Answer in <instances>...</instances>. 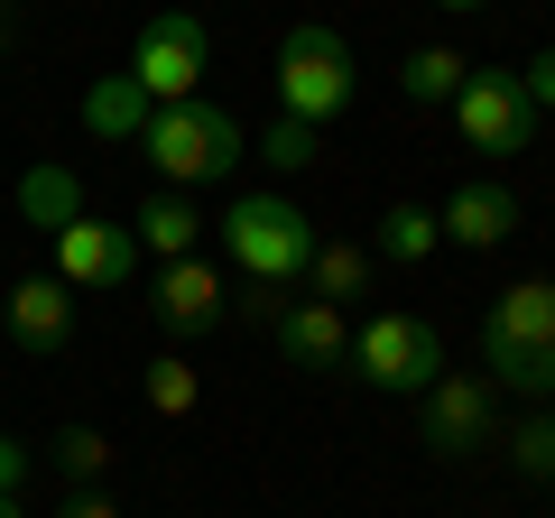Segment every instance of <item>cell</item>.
I'll return each instance as SVG.
<instances>
[{
  "instance_id": "4fadbf2b",
  "label": "cell",
  "mask_w": 555,
  "mask_h": 518,
  "mask_svg": "<svg viewBox=\"0 0 555 518\" xmlns=\"http://www.w3.org/2000/svg\"><path fill=\"white\" fill-rule=\"evenodd\" d=\"M269 334H278V352L297 361V371H334V361H352V315L324 306V297H287Z\"/></svg>"
},
{
  "instance_id": "d4e9b609",
  "label": "cell",
  "mask_w": 555,
  "mask_h": 518,
  "mask_svg": "<svg viewBox=\"0 0 555 518\" xmlns=\"http://www.w3.org/2000/svg\"><path fill=\"white\" fill-rule=\"evenodd\" d=\"M20 481H28V444L0 436V491H20Z\"/></svg>"
},
{
  "instance_id": "277c9868",
  "label": "cell",
  "mask_w": 555,
  "mask_h": 518,
  "mask_svg": "<svg viewBox=\"0 0 555 518\" xmlns=\"http://www.w3.org/2000/svg\"><path fill=\"white\" fill-rule=\"evenodd\" d=\"M343 102H352V47H343V28L297 20L287 38H278V112L324 130Z\"/></svg>"
},
{
  "instance_id": "484cf974",
  "label": "cell",
  "mask_w": 555,
  "mask_h": 518,
  "mask_svg": "<svg viewBox=\"0 0 555 518\" xmlns=\"http://www.w3.org/2000/svg\"><path fill=\"white\" fill-rule=\"evenodd\" d=\"M56 518H120V509H112V500H102V491H75V500H65Z\"/></svg>"
},
{
  "instance_id": "ffe728a7",
  "label": "cell",
  "mask_w": 555,
  "mask_h": 518,
  "mask_svg": "<svg viewBox=\"0 0 555 518\" xmlns=\"http://www.w3.org/2000/svg\"><path fill=\"white\" fill-rule=\"evenodd\" d=\"M139 399L158 407V417H195L204 371H195V361H177V352H158V361H149V379H139Z\"/></svg>"
},
{
  "instance_id": "ba28073f",
  "label": "cell",
  "mask_w": 555,
  "mask_h": 518,
  "mask_svg": "<svg viewBox=\"0 0 555 518\" xmlns=\"http://www.w3.org/2000/svg\"><path fill=\"white\" fill-rule=\"evenodd\" d=\"M416 436L436 463H463L500 436V407H491V379L481 371H444L436 389H416Z\"/></svg>"
},
{
  "instance_id": "52a82bcc",
  "label": "cell",
  "mask_w": 555,
  "mask_h": 518,
  "mask_svg": "<svg viewBox=\"0 0 555 518\" xmlns=\"http://www.w3.org/2000/svg\"><path fill=\"white\" fill-rule=\"evenodd\" d=\"M454 120H463V148L491 158V167H509V158H528V148H537V102H528V83L500 75V65H473V75H463Z\"/></svg>"
},
{
  "instance_id": "2e32d148",
  "label": "cell",
  "mask_w": 555,
  "mask_h": 518,
  "mask_svg": "<svg viewBox=\"0 0 555 518\" xmlns=\"http://www.w3.org/2000/svg\"><path fill=\"white\" fill-rule=\"evenodd\" d=\"M371 279H379V250H361V241H315L306 287H315L324 306H343V315H352V297H371Z\"/></svg>"
},
{
  "instance_id": "7a4b0ae2",
  "label": "cell",
  "mask_w": 555,
  "mask_h": 518,
  "mask_svg": "<svg viewBox=\"0 0 555 518\" xmlns=\"http://www.w3.org/2000/svg\"><path fill=\"white\" fill-rule=\"evenodd\" d=\"M214 232H222V259H232L250 287H306V269H315V222L297 213L287 195H241L232 213H214Z\"/></svg>"
},
{
  "instance_id": "ac0fdd59",
  "label": "cell",
  "mask_w": 555,
  "mask_h": 518,
  "mask_svg": "<svg viewBox=\"0 0 555 518\" xmlns=\"http://www.w3.org/2000/svg\"><path fill=\"white\" fill-rule=\"evenodd\" d=\"M463 47H408V65H398V93L408 102H454L463 93Z\"/></svg>"
},
{
  "instance_id": "8992f818",
  "label": "cell",
  "mask_w": 555,
  "mask_h": 518,
  "mask_svg": "<svg viewBox=\"0 0 555 518\" xmlns=\"http://www.w3.org/2000/svg\"><path fill=\"white\" fill-rule=\"evenodd\" d=\"M204 65H214V38H204V20H195V10H158V20H139L130 65H120V75H130L139 93L167 112V102H195Z\"/></svg>"
},
{
  "instance_id": "9a60e30c",
  "label": "cell",
  "mask_w": 555,
  "mask_h": 518,
  "mask_svg": "<svg viewBox=\"0 0 555 518\" xmlns=\"http://www.w3.org/2000/svg\"><path fill=\"white\" fill-rule=\"evenodd\" d=\"M130 241H139L149 259H195V241H204V213H195L185 195H167V185H158V195H149V204L130 213Z\"/></svg>"
},
{
  "instance_id": "30bf717a",
  "label": "cell",
  "mask_w": 555,
  "mask_h": 518,
  "mask_svg": "<svg viewBox=\"0 0 555 518\" xmlns=\"http://www.w3.org/2000/svg\"><path fill=\"white\" fill-rule=\"evenodd\" d=\"M56 279L65 287H130L139 279V241H130V222H93V213H75L56 232Z\"/></svg>"
},
{
  "instance_id": "603a6c76",
  "label": "cell",
  "mask_w": 555,
  "mask_h": 518,
  "mask_svg": "<svg viewBox=\"0 0 555 518\" xmlns=\"http://www.w3.org/2000/svg\"><path fill=\"white\" fill-rule=\"evenodd\" d=\"M250 148H259V158L278 167V177H306V167H315V120H287V112H278V120L259 130Z\"/></svg>"
},
{
  "instance_id": "d6986e66",
  "label": "cell",
  "mask_w": 555,
  "mask_h": 518,
  "mask_svg": "<svg viewBox=\"0 0 555 518\" xmlns=\"http://www.w3.org/2000/svg\"><path fill=\"white\" fill-rule=\"evenodd\" d=\"M379 250H389L398 269L436 259V250H444V232H436V204H389V213H379Z\"/></svg>"
},
{
  "instance_id": "8fae6325",
  "label": "cell",
  "mask_w": 555,
  "mask_h": 518,
  "mask_svg": "<svg viewBox=\"0 0 555 518\" xmlns=\"http://www.w3.org/2000/svg\"><path fill=\"white\" fill-rule=\"evenodd\" d=\"M0 334L20 342V352H38V361H56L65 342H75V287L47 269V279H20L10 297H0Z\"/></svg>"
},
{
  "instance_id": "4316f807",
  "label": "cell",
  "mask_w": 555,
  "mask_h": 518,
  "mask_svg": "<svg viewBox=\"0 0 555 518\" xmlns=\"http://www.w3.org/2000/svg\"><path fill=\"white\" fill-rule=\"evenodd\" d=\"M0 518H28V509H20V491H0Z\"/></svg>"
},
{
  "instance_id": "cb8c5ba5",
  "label": "cell",
  "mask_w": 555,
  "mask_h": 518,
  "mask_svg": "<svg viewBox=\"0 0 555 518\" xmlns=\"http://www.w3.org/2000/svg\"><path fill=\"white\" fill-rule=\"evenodd\" d=\"M518 83H528V102H537V112H555V47H537V56L518 65Z\"/></svg>"
},
{
  "instance_id": "e0dca14e",
  "label": "cell",
  "mask_w": 555,
  "mask_h": 518,
  "mask_svg": "<svg viewBox=\"0 0 555 518\" xmlns=\"http://www.w3.org/2000/svg\"><path fill=\"white\" fill-rule=\"evenodd\" d=\"M75 213H83L75 167H28V177H20V222H28V232H47V241H56Z\"/></svg>"
},
{
  "instance_id": "7402d4cb",
  "label": "cell",
  "mask_w": 555,
  "mask_h": 518,
  "mask_svg": "<svg viewBox=\"0 0 555 518\" xmlns=\"http://www.w3.org/2000/svg\"><path fill=\"white\" fill-rule=\"evenodd\" d=\"M56 472L75 481V491H102V472H112V436H102V426H65V436H56Z\"/></svg>"
},
{
  "instance_id": "5b68a950",
  "label": "cell",
  "mask_w": 555,
  "mask_h": 518,
  "mask_svg": "<svg viewBox=\"0 0 555 518\" xmlns=\"http://www.w3.org/2000/svg\"><path fill=\"white\" fill-rule=\"evenodd\" d=\"M352 379L379 389V399H416L444 379V334L426 315H371L352 324Z\"/></svg>"
},
{
  "instance_id": "6da1fadb",
  "label": "cell",
  "mask_w": 555,
  "mask_h": 518,
  "mask_svg": "<svg viewBox=\"0 0 555 518\" xmlns=\"http://www.w3.org/2000/svg\"><path fill=\"white\" fill-rule=\"evenodd\" d=\"M481 379L528 407H555V279H518L481 315Z\"/></svg>"
},
{
  "instance_id": "7c38bea8",
  "label": "cell",
  "mask_w": 555,
  "mask_h": 518,
  "mask_svg": "<svg viewBox=\"0 0 555 518\" xmlns=\"http://www.w3.org/2000/svg\"><path fill=\"white\" fill-rule=\"evenodd\" d=\"M528 222V204L509 195V185H491V177H473V185H454V195L436 204V232L454 241V250H500V241Z\"/></svg>"
},
{
  "instance_id": "44dd1931",
  "label": "cell",
  "mask_w": 555,
  "mask_h": 518,
  "mask_svg": "<svg viewBox=\"0 0 555 518\" xmlns=\"http://www.w3.org/2000/svg\"><path fill=\"white\" fill-rule=\"evenodd\" d=\"M509 472L518 481H555V407H528L509 426Z\"/></svg>"
},
{
  "instance_id": "5bb4252c",
  "label": "cell",
  "mask_w": 555,
  "mask_h": 518,
  "mask_svg": "<svg viewBox=\"0 0 555 518\" xmlns=\"http://www.w3.org/2000/svg\"><path fill=\"white\" fill-rule=\"evenodd\" d=\"M149 112H158V102L139 93L130 75H93V83H83V130H93V140H112V148H139Z\"/></svg>"
},
{
  "instance_id": "9c48e42d",
  "label": "cell",
  "mask_w": 555,
  "mask_h": 518,
  "mask_svg": "<svg viewBox=\"0 0 555 518\" xmlns=\"http://www.w3.org/2000/svg\"><path fill=\"white\" fill-rule=\"evenodd\" d=\"M149 315H158V334H214V324L232 315V287H222L214 259H158Z\"/></svg>"
},
{
  "instance_id": "3957f363",
  "label": "cell",
  "mask_w": 555,
  "mask_h": 518,
  "mask_svg": "<svg viewBox=\"0 0 555 518\" xmlns=\"http://www.w3.org/2000/svg\"><path fill=\"white\" fill-rule=\"evenodd\" d=\"M139 158L158 167V185L177 195V185L232 177V167L250 158V140H241V120L222 112V102H167V112H149V130H139Z\"/></svg>"
},
{
  "instance_id": "83f0119b",
  "label": "cell",
  "mask_w": 555,
  "mask_h": 518,
  "mask_svg": "<svg viewBox=\"0 0 555 518\" xmlns=\"http://www.w3.org/2000/svg\"><path fill=\"white\" fill-rule=\"evenodd\" d=\"M436 10H454V20H463V10H481V0H436Z\"/></svg>"
}]
</instances>
